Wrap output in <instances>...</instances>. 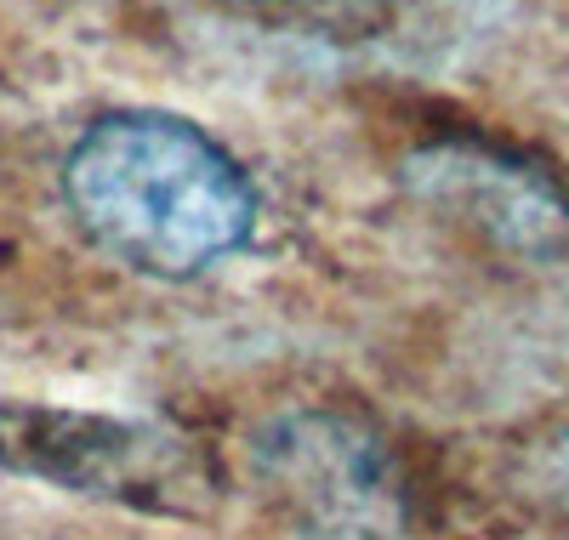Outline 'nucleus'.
<instances>
[{"mask_svg": "<svg viewBox=\"0 0 569 540\" xmlns=\"http://www.w3.org/2000/svg\"><path fill=\"white\" fill-rule=\"evenodd\" d=\"M405 182L433 211L472 228L485 244L525 262H552L569 251V193L525 154L496 142L445 137L405 160Z\"/></svg>", "mask_w": 569, "mask_h": 540, "instance_id": "4", "label": "nucleus"}, {"mask_svg": "<svg viewBox=\"0 0 569 540\" xmlns=\"http://www.w3.org/2000/svg\"><path fill=\"white\" fill-rule=\"evenodd\" d=\"M0 467L149 518H206L222 501L206 444L149 416L0 399Z\"/></svg>", "mask_w": 569, "mask_h": 540, "instance_id": "2", "label": "nucleus"}, {"mask_svg": "<svg viewBox=\"0 0 569 540\" xmlns=\"http://www.w3.org/2000/svg\"><path fill=\"white\" fill-rule=\"evenodd\" d=\"M74 228L131 273L200 279L257 239L262 193L222 142L171 109H109L63 154Z\"/></svg>", "mask_w": 569, "mask_h": 540, "instance_id": "1", "label": "nucleus"}, {"mask_svg": "<svg viewBox=\"0 0 569 540\" xmlns=\"http://www.w3.org/2000/svg\"><path fill=\"white\" fill-rule=\"evenodd\" d=\"M262 478L308 523L337 540H393L405 523V483L388 444L337 410H297L257 432Z\"/></svg>", "mask_w": 569, "mask_h": 540, "instance_id": "3", "label": "nucleus"}]
</instances>
